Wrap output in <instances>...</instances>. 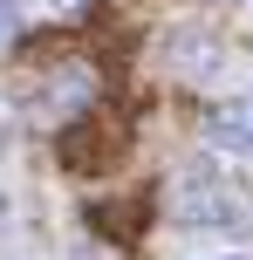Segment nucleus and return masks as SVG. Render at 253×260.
Wrapping results in <instances>:
<instances>
[{"instance_id":"nucleus-1","label":"nucleus","mask_w":253,"mask_h":260,"mask_svg":"<svg viewBox=\"0 0 253 260\" xmlns=\"http://www.w3.org/2000/svg\"><path fill=\"white\" fill-rule=\"evenodd\" d=\"M171 199H178V219H199V226H240L246 219V199L212 165H185L178 185H171Z\"/></svg>"},{"instance_id":"nucleus-2","label":"nucleus","mask_w":253,"mask_h":260,"mask_svg":"<svg viewBox=\"0 0 253 260\" xmlns=\"http://www.w3.org/2000/svg\"><path fill=\"white\" fill-rule=\"evenodd\" d=\"M199 137L219 144V151H233V157H253V96L205 103V110H199Z\"/></svg>"},{"instance_id":"nucleus-3","label":"nucleus","mask_w":253,"mask_h":260,"mask_svg":"<svg viewBox=\"0 0 253 260\" xmlns=\"http://www.w3.org/2000/svg\"><path fill=\"white\" fill-rule=\"evenodd\" d=\"M171 62L178 69H212L219 62V41L205 35V27H178V35H171Z\"/></svg>"},{"instance_id":"nucleus-4","label":"nucleus","mask_w":253,"mask_h":260,"mask_svg":"<svg viewBox=\"0 0 253 260\" xmlns=\"http://www.w3.org/2000/svg\"><path fill=\"white\" fill-rule=\"evenodd\" d=\"M41 7H48V14H68V7H82V0H41Z\"/></svg>"},{"instance_id":"nucleus-5","label":"nucleus","mask_w":253,"mask_h":260,"mask_svg":"<svg viewBox=\"0 0 253 260\" xmlns=\"http://www.w3.org/2000/svg\"><path fill=\"white\" fill-rule=\"evenodd\" d=\"M0 35H7V7H0Z\"/></svg>"}]
</instances>
